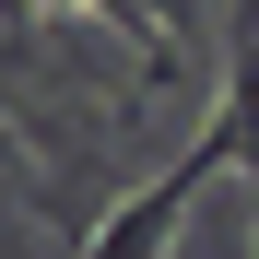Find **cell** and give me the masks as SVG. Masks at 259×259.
<instances>
[{
	"label": "cell",
	"mask_w": 259,
	"mask_h": 259,
	"mask_svg": "<svg viewBox=\"0 0 259 259\" xmlns=\"http://www.w3.org/2000/svg\"><path fill=\"white\" fill-rule=\"evenodd\" d=\"M224 165H236V142H224V118H212L200 142L153 177V189H130L106 224L82 236V259H165V247H177V224H189V200H200V177H224Z\"/></svg>",
	"instance_id": "cell-1"
}]
</instances>
